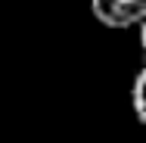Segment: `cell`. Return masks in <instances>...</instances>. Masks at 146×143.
I'll return each mask as SVG.
<instances>
[{"instance_id": "obj_1", "label": "cell", "mask_w": 146, "mask_h": 143, "mask_svg": "<svg viewBox=\"0 0 146 143\" xmlns=\"http://www.w3.org/2000/svg\"><path fill=\"white\" fill-rule=\"evenodd\" d=\"M90 13L112 31L137 28L146 19V0H90Z\"/></svg>"}, {"instance_id": "obj_2", "label": "cell", "mask_w": 146, "mask_h": 143, "mask_svg": "<svg viewBox=\"0 0 146 143\" xmlns=\"http://www.w3.org/2000/svg\"><path fill=\"white\" fill-rule=\"evenodd\" d=\"M143 84H146V69H140L134 75V90H131V103H134V115L137 121H146V103H143Z\"/></svg>"}]
</instances>
